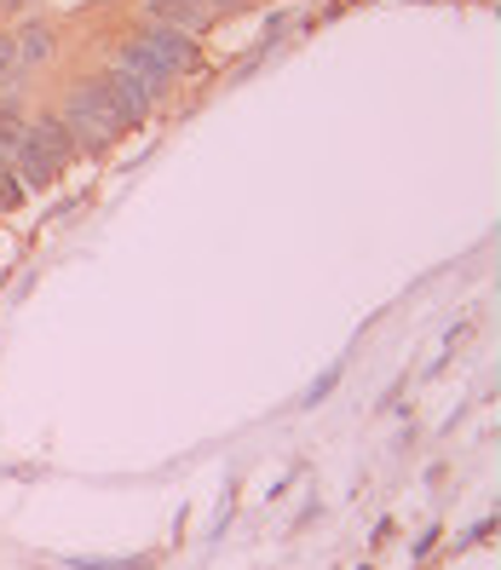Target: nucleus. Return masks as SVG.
<instances>
[{
	"instance_id": "1",
	"label": "nucleus",
	"mask_w": 501,
	"mask_h": 570,
	"mask_svg": "<svg viewBox=\"0 0 501 570\" xmlns=\"http://www.w3.org/2000/svg\"><path fill=\"white\" fill-rule=\"evenodd\" d=\"M81 150H76V139H70V127H63L52 110H41V116H29L23 127H18V150H12V174L23 179V190H47V185H58L63 174H70V161H76Z\"/></svg>"
},
{
	"instance_id": "2",
	"label": "nucleus",
	"mask_w": 501,
	"mask_h": 570,
	"mask_svg": "<svg viewBox=\"0 0 501 570\" xmlns=\"http://www.w3.org/2000/svg\"><path fill=\"white\" fill-rule=\"evenodd\" d=\"M52 116L70 127L76 150H87V156H105V150L121 139V121H116V110H110V87H105V76H81V81H70V87H63V105H58Z\"/></svg>"
},
{
	"instance_id": "3",
	"label": "nucleus",
	"mask_w": 501,
	"mask_h": 570,
	"mask_svg": "<svg viewBox=\"0 0 501 570\" xmlns=\"http://www.w3.org/2000/svg\"><path fill=\"white\" fill-rule=\"evenodd\" d=\"M139 41H145L174 76H190L196 63H203V41H196L190 29H179V23H139Z\"/></svg>"
},
{
	"instance_id": "4",
	"label": "nucleus",
	"mask_w": 501,
	"mask_h": 570,
	"mask_svg": "<svg viewBox=\"0 0 501 570\" xmlns=\"http://www.w3.org/2000/svg\"><path fill=\"white\" fill-rule=\"evenodd\" d=\"M110 70H121V76H132V81H139V87L150 92V98H161L167 87H174V81H179V76H174V70H167V63H161V58H156V52H150V47H145L139 36H127V41H121V47L110 52Z\"/></svg>"
},
{
	"instance_id": "5",
	"label": "nucleus",
	"mask_w": 501,
	"mask_h": 570,
	"mask_svg": "<svg viewBox=\"0 0 501 570\" xmlns=\"http://www.w3.org/2000/svg\"><path fill=\"white\" fill-rule=\"evenodd\" d=\"M105 87H110V110H116L121 132H132V127H145V121H150L156 98H150L139 81H132V76H121V70H105Z\"/></svg>"
},
{
	"instance_id": "6",
	"label": "nucleus",
	"mask_w": 501,
	"mask_h": 570,
	"mask_svg": "<svg viewBox=\"0 0 501 570\" xmlns=\"http://www.w3.org/2000/svg\"><path fill=\"white\" fill-rule=\"evenodd\" d=\"M12 41H18V63H23V70H41V63L58 58V29L47 18H23L12 29Z\"/></svg>"
},
{
	"instance_id": "7",
	"label": "nucleus",
	"mask_w": 501,
	"mask_h": 570,
	"mask_svg": "<svg viewBox=\"0 0 501 570\" xmlns=\"http://www.w3.org/2000/svg\"><path fill=\"white\" fill-rule=\"evenodd\" d=\"M29 70L18 63V41H12V29H0V87H23Z\"/></svg>"
},
{
	"instance_id": "8",
	"label": "nucleus",
	"mask_w": 501,
	"mask_h": 570,
	"mask_svg": "<svg viewBox=\"0 0 501 570\" xmlns=\"http://www.w3.org/2000/svg\"><path fill=\"white\" fill-rule=\"evenodd\" d=\"M23 196H29L23 179L12 174V167H0V214H18V208H23Z\"/></svg>"
},
{
	"instance_id": "9",
	"label": "nucleus",
	"mask_w": 501,
	"mask_h": 570,
	"mask_svg": "<svg viewBox=\"0 0 501 570\" xmlns=\"http://www.w3.org/2000/svg\"><path fill=\"white\" fill-rule=\"evenodd\" d=\"M18 127H23V121H0V167H7L12 150H18Z\"/></svg>"
},
{
	"instance_id": "10",
	"label": "nucleus",
	"mask_w": 501,
	"mask_h": 570,
	"mask_svg": "<svg viewBox=\"0 0 501 570\" xmlns=\"http://www.w3.org/2000/svg\"><path fill=\"white\" fill-rule=\"evenodd\" d=\"M41 7V0H0V12H7V18H23V12H36Z\"/></svg>"
}]
</instances>
